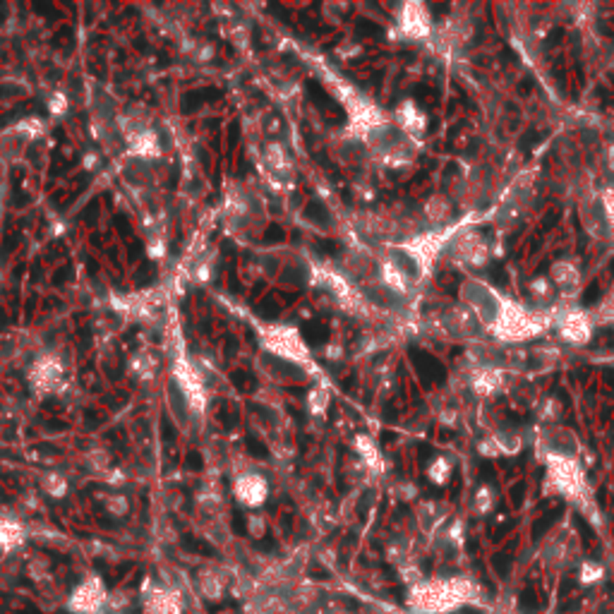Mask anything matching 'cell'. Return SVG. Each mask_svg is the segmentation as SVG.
Wrapping results in <instances>:
<instances>
[{"mask_svg":"<svg viewBox=\"0 0 614 614\" xmlns=\"http://www.w3.org/2000/svg\"><path fill=\"white\" fill-rule=\"evenodd\" d=\"M559 326V334H562L564 341H569V343L573 345H583L591 341L593 336V321L588 319L586 312H564L562 317H559L557 321Z\"/></svg>","mask_w":614,"mask_h":614,"instance_id":"cell-9","label":"cell"},{"mask_svg":"<svg viewBox=\"0 0 614 614\" xmlns=\"http://www.w3.org/2000/svg\"><path fill=\"white\" fill-rule=\"evenodd\" d=\"M125 139V147H128V152L133 159H139V161H154L159 159L161 154H163V147H161V137L154 133L152 128L149 130H139V133H133L128 135Z\"/></svg>","mask_w":614,"mask_h":614,"instance_id":"cell-10","label":"cell"},{"mask_svg":"<svg viewBox=\"0 0 614 614\" xmlns=\"http://www.w3.org/2000/svg\"><path fill=\"white\" fill-rule=\"evenodd\" d=\"M245 525H247V533L252 535V538H264L266 535V519L262 514H250L247 516V521H245Z\"/></svg>","mask_w":614,"mask_h":614,"instance_id":"cell-27","label":"cell"},{"mask_svg":"<svg viewBox=\"0 0 614 614\" xmlns=\"http://www.w3.org/2000/svg\"><path fill=\"white\" fill-rule=\"evenodd\" d=\"M233 497L240 506L255 511L260 506L266 504L269 499V480H266L262 473L257 470H247L240 473V475L233 480Z\"/></svg>","mask_w":614,"mask_h":614,"instance_id":"cell-4","label":"cell"},{"mask_svg":"<svg viewBox=\"0 0 614 614\" xmlns=\"http://www.w3.org/2000/svg\"><path fill=\"white\" fill-rule=\"evenodd\" d=\"M355 451H358V456L365 463H367L369 468H374V466H379V463H382V454H379L377 444H374L369 437H365V435L355 437Z\"/></svg>","mask_w":614,"mask_h":614,"instance_id":"cell-21","label":"cell"},{"mask_svg":"<svg viewBox=\"0 0 614 614\" xmlns=\"http://www.w3.org/2000/svg\"><path fill=\"white\" fill-rule=\"evenodd\" d=\"M48 559L46 557H34L32 562H29V576L34 578V581H41L43 576H48Z\"/></svg>","mask_w":614,"mask_h":614,"instance_id":"cell-28","label":"cell"},{"mask_svg":"<svg viewBox=\"0 0 614 614\" xmlns=\"http://www.w3.org/2000/svg\"><path fill=\"white\" fill-rule=\"evenodd\" d=\"M199 593H202V598H207V600L216 602L223 598V591H226V578H223V573L218 571V569H204V571H199Z\"/></svg>","mask_w":614,"mask_h":614,"instance_id":"cell-14","label":"cell"},{"mask_svg":"<svg viewBox=\"0 0 614 614\" xmlns=\"http://www.w3.org/2000/svg\"><path fill=\"white\" fill-rule=\"evenodd\" d=\"M27 540V530L17 519L10 516H0V549L3 552H12V549L22 547Z\"/></svg>","mask_w":614,"mask_h":614,"instance_id":"cell-13","label":"cell"},{"mask_svg":"<svg viewBox=\"0 0 614 614\" xmlns=\"http://www.w3.org/2000/svg\"><path fill=\"white\" fill-rule=\"evenodd\" d=\"M607 166H610V170L614 173V144L610 149H607Z\"/></svg>","mask_w":614,"mask_h":614,"instance_id":"cell-34","label":"cell"},{"mask_svg":"<svg viewBox=\"0 0 614 614\" xmlns=\"http://www.w3.org/2000/svg\"><path fill=\"white\" fill-rule=\"evenodd\" d=\"M41 487L48 497H53V499H62V497L67 494V490H70V482H67V477L60 475V473H46V475L41 477Z\"/></svg>","mask_w":614,"mask_h":614,"instance_id":"cell-19","label":"cell"},{"mask_svg":"<svg viewBox=\"0 0 614 614\" xmlns=\"http://www.w3.org/2000/svg\"><path fill=\"white\" fill-rule=\"evenodd\" d=\"M602 209H605L602 216H605L607 226H610L614 233V190H607V192L602 194Z\"/></svg>","mask_w":614,"mask_h":614,"instance_id":"cell-29","label":"cell"},{"mask_svg":"<svg viewBox=\"0 0 614 614\" xmlns=\"http://www.w3.org/2000/svg\"><path fill=\"white\" fill-rule=\"evenodd\" d=\"M111 461H113L111 459V454L106 449H101V446L87 451V466H89L91 470H96V473H109L111 466H113Z\"/></svg>","mask_w":614,"mask_h":614,"instance_id":"cell-24","label":"cell"},{"mask_svg":"<svg viewBox=\"0 0 614 614\" xmlns=\"http://www.w3.org/2000/svg\"><path fill=\"white\" fill-rule=\"evenodd\" d=\"M494 564H497V573H499V576H509V567H511V557L509 554H501V557H497L494 559Z\"/></svg>","mask_w":614,"mask_h":614,"instance_id":"cell-31","label":"cell"},{"mask_svg":"<svg viewBox=\"0 0 614 614\" xmlns=\"http://www.w3.org/2000/svg\"><path fill=\"white\" fill-rule=\"evenodd\" d=\"M449 250L456 262L468 266H485L487 260H490V247H487V242L482 240L480 233L470 231V228L456 233Z\"/></svg>","mask_w":614,"mask_h":614,"instance_id":"cell-6","label":"cell"},{"mask_svg":"<svg viewBox=\"0 0 614 614\" xmlns=\"http://www.w3.org/2000/svg\"><path fill=\"white\" fill-rule=\"evenodd\" d=\"M519 605H521V610L523 612H538V607H540L538 595H535L533 591H523L521 593V598H519Z\"/></svg>","mask_w":614,"mask_h":614,"instance_id":"cell-30","label":"cell"},{"mask_svg":"<svg viewBox=\"0 0 614 614\" xmlns=\"http://www.w3.org/2000/svg\"><path fill=\"white\" fill-rule=\"evenodd\" d=\"M173 382L187 398L192 413H202L207 408V384H204L202 369L199 365H192L190 360L178 358L173 365Z\"/></svg>","mask_w":614,"mask_h":614,"instance_id":"cell-2","label":"cell"},{"mask_svg":"<svg viewBox=\"0 0 614 614\" xmlns=\"http://www.w3.org/2000/svg\"><path fill=\"white\" fill-rule=\"evenodd\" d=\"M257 336L262 341L264 353L274 355V358L291 363L295 367H307L310 365V348H307L305 339L300 331L291 324H269L262 321L257 324Z\"/></svg>","mask_w":614,"mask_h":614,"instance_id":"cell-1","label":"cell"},{"mask_svg":"<svg viewBox=\"0 0 614 614\" xmlns=\"http://www.w3.org/2000/svg\"><path fill=\"white\" fill-rule=\"evenodd\" d=\"M492 440H494L499 454H516V451H521V446H523L521 435L516 430H509V427H506V430H499Z\"/></svg>","mask_w":614,"mask_h":614,"instance_id":"cell-20","label":"cell"},{"mask_svg":"<svg viewBox=\"0 0 614 614\" xmlns=\"http://www.w3.org/2000/svg\"><path fill=\"white\" fill-rule=\"evenodd\" d=\"M394 120H396V128L406 135L408 139H418L425 135L427 130V115L416 101L406 99L396 106L394 111Z\"/></svg>","mask_w":614,"mask_h":614,"instance_id":"cell-8","label":"cell"},{"mask_svg":"<svg viewBox=\"0 0 614 614\" xmlns=\"http://www.w3.org/2000/svg\"><path fill=\"white\" fill-rule=\"evenodd\" d=\"M398 32L401 36L413 38V41H420V38H427L432 34V19L430 12H427L425 5L420 3H406L401 10H398Z\"/></svg>","mask_w":614,"mask_h":614,"instance_id":"cell-7","label":"cell"},{"mask_svg":"<svg viewBox=\"0 0 614 614\" xmlns=\"http://www.w3.org/2000/svg\"><path fill=\"white\" fill-rule=\"evenodd\" d=\"M96 161H99V156H96L94 152H89V156H84V168H94Z\"/></svg>","mask_w":614,"mask_h":614,"instance_id":"cell-33","label":"cell"},{"mask_svg":"<svg viewBox=\"0 0 614 614\" xmlns=\"http://www.w3.org/2000/svg\"><path fill=\"white\" fill-rule=\"evenodd\" d=\"M528 291L530 295H533V303L538 307H549L554 303V295H557V288L552 286V281H549V276L545 279V276H540V279H533L528 284Z\"/></svg>","mask_w":614,"mask_h":614,"instance_id":"cell-16","label":"cell"},{"mask_svg":"<svg viewBox=\"0 0 614 614\" xmlns=\"http://www.w3.org/2000/svg\"><path fill=\"white\" fill-rule=\"evenodd\" d=\"M147 614H183V598L175 588H156L144 600Z\"/></svg>","mask_w":614,"mask_h":614,"instance_id":"cell-11","label":"cell"},{"mask_svg":"<svg viewBox=\"0 0 614 614\" xmlns=\"http://www.w3.org/2000/svg\"><path fill=\"white\" fill-rule=\"evenodd\" d=\"M451 473H454V466H451V461L446 459V456H435V459L430 461V466H427V477H430L432 482H437V485L449 482Z\"/></svg>","mask_w":614,"mask_h":614,"instance_id":"cell-22","label":"cell"},{"mask_svg":"<svg viewBox=\"0 0 614 614\" xmlns=\"http://www.w3.org/2000/svg\"><path fill=\"white\" fill-rule=\"evenodd\" d=\"M104 506L113 519H123V516H128V511H130V501L125 494H109L104 501Z\"/></svg>","mask_w":614,"mask_h":614,"instance_id":"cell-25","label":"cell"},{"mask_svg":"<svg viewBox=\"0 0 614 614\" xmlns=\"http://www.w3.org/2000/svg\"><path fill=\"white\" fill-rule=\"evenodd\" d=\"M264 159H266V163H269V168L274 170V173L286 175V173H291V168H293V161H291L288 152H286V149L281 147V144H276V142L266 147Z\"/></svg>","mask_w":614,"mask_h":614,"instance_id":"cell-17","label":"cell"},{"mask_svg":"<svg viewBox=\"0 0 614 614\" xmlns=\"http://www.w3.org/2000/svg\"><path fill=\"white\" fill-rule=\"evenodd\" d=\"M46 106H48V113L51 115H62L67 109H70V99H67V94H62V91H56V94L48 96Z\"/></svg>","mask_w":614,"mask_h":614,"instance_id":"cell-26","label":"cell"},{"mask_svg":"<svg viewBox=\"0 0 614 614\" xmlns=\"http://www.w3.org/2000/svg\"><path fill=\"white\" fill-rule=\"evenodd\" d=\"M329 401H331V394L326 387L310 389V394H307V411H310V416L324 418L326 411H329Z\"/></svg>","mask_w":614,"mask_h":614,"instance_id":"cell-18","label":"cell"},{"mask_svg":"<svg viewBox=\"0 0 614 614\" xmlns=\"http://www.w3.org/2000/svg\"><path fill=\"white\" fill-rule=\"evenodd\" d=\"M422 214H425V218L432 226H446L454 218V207H451V202L444 194H435V197H430L425 202Z\"/></svg>","mask_w":614,"mask_h":614,"instance_id":"cell-15","label":"cell"},{"mask_svg":"<svg viewBox=\"0 0 614 614\" xmlns=\"http://www.w3.org/2000/svg\"><path fill=\"white\" fill-rule=\"evenodd\" d=\"M130 369H133L139 379H152L156 374V360L147 353V350H139V353L130 360Z\"/></svg>","mask_w":614,"mask_h":614,"instance_id":"cell-23","label":"cell"},{"mask_svg":"<svg viewBox=\"0 0 614 614\" xmlns=\"http://www.w3.org/2000/svg\"><path fill=\"white\" fill-rule=\"evenodd\" d=\"M549 281H552L554 288L562 291V293H571V291H576L578 284H581V271H578V266L573 264V262L559 260V262H554L552 269H549Z\"/></svg>","mask_w":614,"mask_h":614,"instance_id":"cell-12","label":"cell"},{"mask_svg":"<svg viewBox=\"0 0 614 614\" xmlns=\"http://www.w3.org/2000/svg\"><path fill=\"white\" fill-rule=\"evenodd\" d=\"M27 379L36 394H53L62 387V379H65V363H62L60 355L43 353L32 363Z\"/></svg>","mask_w":614,"mask_h":614,"instance_id":"cell-3","label":"cell"},{"mask_svg":"<svg viewBox=\"0 0 614 614\" xmlns=\"http://www.w3.org/2000/svg\"><path fill=\"white\" fill-rule=\"evenodd\" d=\"M109 602V591L99 576H89L72 591L67 607L77 614H99Z\"/></svg>","mask_w":614,"mask_h":614,"instance_id":"cell-5","label":"cell"},{"mask_svg":"<svg viewBox=\"0 0 614 614\" xmlns=\"http://www.w3.org/2000/svg\"><path fill=\"white\" fill-rule=\"evenodd\" d=\"M197 56H199V60H212V58H214V46H212V43H204V46L199 48Z\"/></svg>","mask_w":614,"mask_h":614,"instance_id":"cell-32","label":"cell"}]
</instances>
